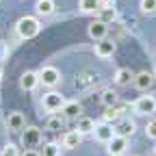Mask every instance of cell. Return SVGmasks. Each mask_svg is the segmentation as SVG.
Masks as SVG:
<instances>
[{"instance_id": "obj_16", "label": "cell", "mask_w": 156, "mask_h": 156, "mask_svg": "<svg viewBox=\"0 0 156 156\" xmlns=\"http://www.w3.org/2000/svg\"><path fill=\"white\" fill-rule=\"evenodd\" d=\"M100 22H104V24H111V22H115L117 20V11H115V7H113V2H100Z\"/></svg>"}, {"instance_id": "obj_15", "label": "cell", "mask_w": 156, "mask_h": 156, "mask_svg": "<svg viewBox=\"0 0 156 156\" xmlns=\"http://www.w3.org/2000/svg\"><path fill=\"white\" fill-rule=\"evenodd\" d=\"M98 85V76L93 74V72H83V74H78V78H76V89H80V91H85V89H91V87H95Z\"/></svg>"}, {"instance_id": "obj_32", "label": "cell", "mask_w": 156, "mask_h": 156, "mask_svg": "<svg viewBox=\"0 0 156 156\" xmlns=\"http://www.w3.org/2000/svg\"><path fill=\"white\" fill-rule=\"evenodd\" d=\"M0 80H2V69H0Z\"/></svg>"}, {"instance_id": "obj_14", "label": "cell", "mask_w": 156, "mask_h": 156, "mask_svg": "<svg viewBox=\"0 0 156 156\" xmlns=\"http://www.w3.org/2000/svg\"><path fill=\"white\" fill-rule=\"evenodd\" d=\"M134 130H136V124L130 119V117H122V119L115 124V134H119V136H126V139L134 134Z\"/></svg>"}, {"instance_id": "obj_35", "label": "cell", "mask_w": 156, "mask_h": 156, "mask_svg": "<svg viewBox=\"0 0 156 156\" xmlns=\"http://www.w3.org/2000/svg\"><path fill=\"white\" fill-rule=\"evenodd\" d=\"M119 156H124V154H119Z\"/></svg>"}, {"instance_id": "obj_17", "label": "cell", "mask_w": 156, "mask_h": 156, "mask_svg": "<svg viewBox=\"0 0 156 156\" xmlns=\"http://www.w3.org/2000/svg\"><path fill=\"white\" fill-rule=\"evenodd\" d=\"M80 143H83V134L78 130H69L63 134V147L65 150H76V147H80Z\"/></svg>"}, {"instance_id": "obj_24", "label": "cell", "mask_w": 156, "mask_h": 156, "mask_svg": "<svg viewBox=\"0 0 156 156\" xmlns=\"http://www.w3.org/2000/svg\"><path fill=\"white\" fill-rule=\"evenodd\" d=\"M63 122H65V119H63L61 115H52L50 119L46 122V130H50V132H58V130L63 128Z\"/></svg>"}, {"instance_id": "obj_27", "label": "cell", "mask_w": 156, "mask_h": 156, "mask_svg": "<svg viewBox=\"0 0 156 156\" xmlns=\"http://www.w3.org/2000/svg\"><path fill=\"white\" fill-rule=\"evenodd\" d=\"M0 156H22V154H20V147L15 143H7L2 147V152H0Z\"/></svg>"}, {"instance_id": "obj_3", "label": "cell", "mask_w": 156, "mask_h": 156, "mask_svg": "<svg viewBox=\"0 0 156 156\" xmlns=\"http://www.w3.org/2000/svg\"><path fill=\"white\" fill-rule=\"evenodd\" d=\"M132 111L136 115H154L156 113V98L154 95H139L132 102Z\"/></svg>"}, {"instance_id": "obj_6", "label": "cell", "mask_w": 156, "mask_h": 156, "mask_svg": "<svg viewBox=\"0 0 156 156\" xmlns=\"http://www.w3.org/2000/svg\"><path fill=\"white\" fill-rule=\"evenodd\" d=\"M5 126L9 132H22L26 128V117L24 113H20V111H11L7 115V119H5Z\"/></svg>"}, {"instance_id": "obj_28", "label": "cell", "mask_w": 156, "mask_h": 156, "mask_svg": "<svg viewBox=\"0 0 156 156\" xmlns=\"http://www.w3.org/2000/svg\"><path fill=\"white\" fill-rule=\"evenodd\" d=\"M145 136L152 141H156V119H150L147 126H145Z\"/></svg>"}, {"instance_id": "obj_34", "label": "cell", "mask_w": 156, "mask_h": 156, "mask_svg": "<svg viewBox=\"0 0 156 156\" xmlns=\"http://www.w3.org/2000/svg\"><path fill=\"white\" fill-rule=\"evenodd\" d=\"M154 76H156V69H154Z\"/></svg>"}, {"instance_id": "obj_18", "label": "cell", "mask_w": 156, "mask_h": 156, "mask_svg": "<svg viewBox=\"0 0 156 156\" xmlns=\"http://www.w3.org/2000/svg\"><path fill=\"white\" fill-rule=\"evenodd\" d=\"M54 9H56L54 0H37V2H35V11H37V15H41V17L52 15Z\"/></svg>"}, {"instance_id": "obj_13", "label": "cell", "mask_w": 156, "mask_h": 156, "mask_svg": "<svg viewBox=\"0 0 156 156\" xmlns=\"http://www.w3.org/2000/svg\"><path fill=\"white\" fill-rule=\"evenodd\" d=\"M126 147H128V139H126V136H119V134H115L113 139L106 143L108 156H119V154L126 152Z\"/></svg>"}, {"instance_id": "obj_19", "label": "cell", "mask_w": 156, "mask_h": 156, "mask_svg": "<svg viewBox=\"0 0 156 156\" xmlns=\"http://www.w3.org/2000/svg\"><path fill=\"white\" fill-rule=\"evenodd\" d=\"M76 122H78V124H76V130L80 132L83 136L93 134V130H95V122L91 119V117H78Z\"/></svg>"}, {"instance_id": "obj_25", "label": "cell", "mask_w": 156, "mask_h": 156, "mask_svg": "<svg viewBox=\"0 0 156 156\" xmlns=\"http://www.w3.org/2000/svg\"><path fill=\"white\" fill-rule=\"evenodd\" d=\"M139 9H141L143 15H154L156 13V0H141Z\"/></svg>"}, {"instance_id": "obj_2", "label": "cell", "mask_w": 156, "mask_h": 156, "mask_svg": "<svg viewBox=\"0 0 156 156\" xmlns=\"http://www.w3.org/2000/svg\"><path fill=\"white\" fill-rule=\"evenodd\" d=\"M20 143H22L26 150H35L41 145V130L37 126H26L22 132H20Z\"/></svg>"}, {"instance_id": "obj_26", "label": "cell", "mask_w": 156, "mask_h": 156, "mask_svg": "<svg viewBox=\"0 0 156 156\" xmlns=\"http://www.w3.org/2000/svg\"><path fill=\"white\" fill-rule=\"evenodd\" d=\"M58 154H61V145L54 143V141L46 143L44 150H41V156H58Z\"/></svg>"}, {"instance_id": "obj_4", "label": "cell", "mask_w": 156, "mask_h": 156, "mask_svg": "<svg viewBox=\"0 0 156 156\" xmlns=\"http://www.w3.org/2000/svg\"><path fill=\"white\" fill-rule=\"evenodd\" d=\"M65 102H67V100H65L58 91H48V93H44V98H41V106H44V111H48V113L61 111Z\"/></svg>"}, {"instance_id": "obj_22", "label": "cell", "mask_w": 156, "mask_h": 156, "mask_svg": "<svg viewBox=\"0 0 156 156\" xmlns=\"http://www.w3.org/2000/svg\"><path fill=\"white\" fill-rule=\"evenodd\" d=\"M122 119V113H119V106H106V111H104V115H102V122H106V124H113V122H119Z\"/></svg>"}, {"instance_id": "obj_33", "label": "cell", "mask_w": 156, "mask_h": 156, "mask_svg": "<svg viewBox=\"0 0 156 156\" xmlns=\"http://www.w3.org/2000/svg\"><path fill=\"white\" fill-rule=\"evenodd\" d=\"M154 154H156V145H154Z\"/></svg>"}, {"instance_id": "obj_11", "label": "cell", "mask_w": 156, "mask_h": 156, "mask_svg": "<svg viewBox=\"0 0 156 156\" xmlns=\"http://www.w3.org/2000/svg\"><path fill=\"white\" fill-rule=\"evenodd\" d=\"M61 117L63 119H78V117H83V104L76 100H67L61 108Z\"/></svg>"}, {"instance_id": "obj_31", "label": "cell", "mask_w": 156, "mask_h": 156, "mask_svg": "<svg viewBox=\"0 0 156 156\" xmlns=\"http://www.w3.org/2000/svg\"><path fill=\"white\" fill-rule=\"evenodd\" d=\"M100 2H115V0H100Z\"/></svg>"}, {"instance_id": "obj_7", "label": "cell", "mask_w": 156, "mask_h": 156, "mask_svg": "<svg viewBox=\"0 0 156 156\" xmlns=\"http://www.w3.org/2000/svg\"><path fill=\"white\" fill-rule=\"evenodd\" d=\"M93 136H95V141H100V143H108L115 136V126L106 124V122H98L95 130H93Z\"/></svg>"}, {"instance_id": "obj_23", "label": "cell", "mask_w": 156, "mask_h": 156, "mask_svg": "<svg viewBox=\"0 0 156 156\" xmlns=\"http://www.w3.org/2000/svg\"><path fill=\"white\" fill-rule=\"evenodd\" d=\"M117 100H119V98H117V93H115L113 89H104V91L100 93V102H102L104 106H115Z\"/></svg>"}, {"instance_id": "obj_30", "label": "cell", "mask_w": 156, "mask_h": 156, "mask_svg": "<svg viewBox=\"0 0 156 156\" xmlns=\"http://www.w3.org/2000/svg\"><path fill=\"white\" fill-rule=\"evenodd\" d=\"M22 156H41V152H37V150H26Z\"/></svg>"}, {"instance_id": "obj_9", "label": "cell", "mask_w": 156, "mask_h": 156, "mask_svg": "<svg viewBox=\"0 0 156 156\" xmlns=\"http://www.w3.org/2000/svg\"><path fill=\"white\" fill-rule=\"evenodd\" d=\"M39 83V72H33V69H26L22 72V76H20V87H22V91H35Z\"/></svg>"}, {"instance_id": "obj_20", "label": "cell", "mask_w": 156, "mask_h": 156, "mask_svg": "<svg viewBox=\"0 0 156 156\" xmlns=\"http://www.w3.org/2000/svg\"><path fill=\"white\" fill-rule=\"evenodd\" d=\"M132 78H134V74L130 72V67H119V69L115 72V85L126 87V85L132 83Z\"/></svg>"}, {"instance_id": "obj_5", "label": "cell", "mask_w": 156, "mask_h": 156, "mask_svg": "<svg viewBox=\"0 0 156 156\" xmlns=\"http://www.w3.org/2000/svg\"><path fill=\"white\" fill-rule=\"evenodd\" d=\"M39 83H41L44 87H56L58 83H61V72H58L54 65H44L41 69H39Z\"/></svg>"}, {"instance_id": "obj_12", "label": "cell", "mask_w": 156, "mask_h": 156, "mask_svg": "<svg viewBox=\"0 0 156 156\" xmlns=\"http://www.w3.org/2000/svg\"><path fill=\"white\" fill-rule=\"evenodd\" d=\"M115 41L113 39H100V41H95V48H93V52H95V56H100V58H111L113 54H115Z\"/></svg>"}, {"instance_id": "obj_21", "label": "cell", "mask_w": 156, "mask_h": 156, "mask_svg": "<svg viewBox=\"0 0 156 156\" xmlns=\"http://www.w3.org/2000/svg\"><path fill=\"white\" fill-rule=\"evenodd\" d=\"M78 9H80V13H98L100 11V0H78Z\"/></svg>"}, {"instance_id": "obj_29", "label": "cell", "mask_w": 156, "mask_h": 156, "mask_svg": "<svg viewBox=\"0 0 156 156\" xmlns=\"http://www.w3.org/2000/svg\"><path fill=\"white\" fill-rule=\"evenodd\" d=\"M7 54H9V48H7V44L2 41V39H0V61H5Z\"/></svg>"}, {"instance_id": "obj_1", "label": "cell", "mask_w": 156, "mask_h": 156, "mask_svg": "<svg viewBox=\"0 0 156 156\" xmlns=\"http://www.w3.org/2000/svg\"><path fill=\"white\" fill-rule=\"evenodd\" d=\"M39 30H41V22H39V17L35 15H24L17 20L15 24V33L22 37V39H33L39 35Z\"/></svg>"}, {"instance_id": "obj_8", "label": "cell", "mask_w": 156, "mask_h": 156, "mask_svg": "<svg viewBox=\"0 0 156 156\" xmlns=\"http://www.w3.org/2000/svg\"><path fill=\"white\" fill-rule=\"evenodd\" d=\"M156 83V76L152 72H139V74H134L132 78V85L139 89V91H150Z\"/></svg>"}, {"instance_id": "obj_10", "label": "cell", "mask_w": 156, "mask_h": 156, "mask_svg": "<svg viewBox=\"0 0 156 156\" xmlns=\"http://www.w3.org/2000/svg\"><path fill=\"white\" fill-rule=\"evenodd\" d=\"M87 35L93 39V41H100V39H106V35H108V24L100 22V20H93V22L87 26Z\"/></svg>"}]
</instances>
